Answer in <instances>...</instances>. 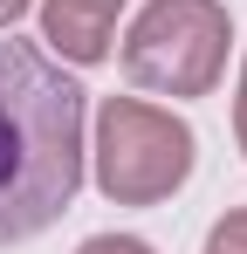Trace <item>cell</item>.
Listing matches in <instances>:
<instances>
[{
  "label": "cell",
  "instance_id": "5b68a950",
  "mask_svg": "<svg viewBox=\"0 0 247 254\" xmlns=\"http://www.w3.org/2000/svg\"><path fill=\"white\" fill-rule=\"evenodd\" d=\"M206 254H247V213H227V220L213 227V241H206Z\"/></svg>",
  "mask_w": 247,
  "mask_h": 254
},
{
  "label": "cell",
  "instance_id": "277c9868",
  "mask_svg": "<svg viewBox=\"0 0 247 254\" xmlns=\"http://www.w3.org/2000/svg\"><path fill=\"white\" fill-rule=\"evenodd\" d=\"M117 7L124 0H48L41 28H48V42L62 48L69 62H103L110 55V28H117Z\"/></svg>",
  "mask_w": 247,
  "mask_h": 254
},
{
  "label": "cell",
  "instance_id": "7a4b0ae2",
  "mask_svg": "<svg viewBox=\"0 0 247 254\" xmlns=\"http://www.w3.org/2000/svg\"><path fill=\"white\" fill-rule=\"evenodd\" d=\"M227 35L234 28L220 0H151L124 35V69L158 96H206L220 83Z\"/></svg>",
  "mask_w": 247,
  "mask_h": 254
},
{
  "label": "cell",
  "instance_id": "6da1fadb",
  "mask_svg": "<svg viewBox=\"0 0 247 254\" xmlns=\"http://www.w3.org/2000/svg\"><path fill=\"white\" fill-rule=\"evenodd\" d=\"M82 186V89L0 28V248L55 227Z\"/></svg>",
  "mask_w": 247,
  "mask_h": 254
},
{
  "label": "cell",
  "instance_id": "8992f818",
  "mask_svg": "<svg viewBox=\"0 0 247 254\" xmlns=\"http://www.w3.org/2000/svg\"><path fill=\"white\" fill-rule=\"evenodd\" d=\"M76 254H151L144 241H130V234H96V241H82Z\"/></svg>",
  "mask_w": 247,
  "mask_h": 254
},
{
  "label": "cell",
  "instance_id": "52a82bcc",
  "mask_svg": "<svg viewBox=\"0 0 247 254\" xmlns=\"http://www.w3.org/2000/svg\"><path fill=\"white\" fill-rule=\"evenodd\" d=\"M21 14H28V0H0V28H7V21H21Z\"/></svg>",
  "mask_w": 247,
  "mask_h": 254
},
{
  "label": "cell",
  "instance_id": "ba28073f",
  "mask_svg": "<svg viewBox=\"0 0 247 254\" xmlns=\"http://www.w3.org/2000/svg\"><path fill=\"white\" fill-rule=\"evenodd\" d=\"M234 124H241V151H247V83H241V110H234Z\"/></svg>",
  "mask_w": 247,
  "mask_h": 254
},
{
  "label": "cell",
  "instance_id": "3957f363",
  "mask_svg": "<svg viewBox=\"0 0 247 254\" xmlns=\"http://www.w3.org/2000/svg\"><path fill=\"white\" fill-rule=\"evenodd\" d=\"M192 172V130L172 110H151L137 96H110L96 117V186L117 206H151L179 192Z\"/></svg>",
  "mask_w": 247,
  "mask_h": 254
}]
</instances>
